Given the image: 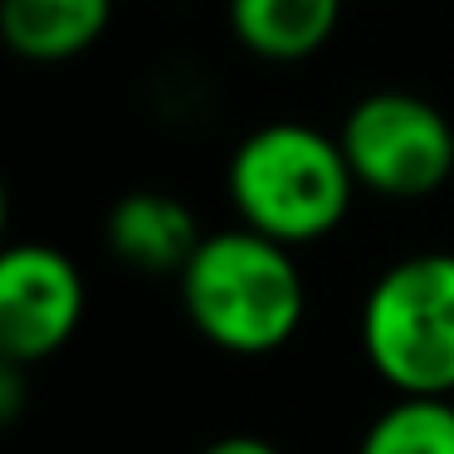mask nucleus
<instances>
[{"label": "nucleus", "mask_w": 454, "mask_h": 454, "mask_svg": "<svg viewBox=\"0 0 454 454\" xmlns=\"http://www.w3.org/2000/svg\"><path fill=\"white\" fill-rule=\"evenodd\" d=\"M181 313L230 356H269L294 342L308 313V284L288 245L249 225L210 230L176 274Z\"/></svg>", "instance_id": "1"}, {"label": "nucleus", "mask_w": 454, "mask_h": 454, "mask_svg": "<svg viewBox=\"0 0 454 454\" xmlns=\"http://www.w3.org/2000/svg\"><path fill=\"white\" fill-rule=\"evenodd\" d=\"M225 191L239 225L259 230L288 249H303L323 245L327 235L342 230L362 186L347 167L337 132L274 118L245 132L239 147L230 152Z\"/></svg>", "instance_id": "2"}, {"label": "nucleus", "mask_w": 454, "mask_h": 454, "mask_svg": "<svg viewBox=\"0 0 454 454\" xmlns=\"http://www.w3.org/2000/svg\"><path fill=\"white\" fill-rule=\"evenodd\" d=\"M362 356L395 395H454V254L425 249L376 274L362 298Z\"/></svg>", "instance_id": "3"}, {"label": "nucleus", "mask_w": 454, "mask_h": 454, "mask_svg": "<svg viewBox=\"0 0 454 454\" xmlns=\"http://www.w3.org/2000/svg\"><path fill=\"white\" fill-rule=\"evenodd\" d=\"M356 186L386 200H425L454 176V122L405 89L362 93L337 122Z\"/></svg>", "instance_id": "4"}, {"label": "nucleus", "mask_w": 454, "mask_h": 454, "mask_svg": "<svg viewBox=\"0 0 454 454\" xmlns=\"http://www.w3.org/2000/svg\"><path fill=\"white\" fill-rule=\"evenodd\" d=\"M89 288L64 249L20 239L0 254V356L40 366L79 333Z\"/></svg>", "instance_id": "5"}, {"label": "nucleus", "mask_w": 454, "mask_h": 454, "mask_svg": "<svg viewBox=\"0 0 454 454\" xmlns=\"http://www.w3.org/2000/svg\"><path fill=\"white\" fill-rule=\"evenodd\" d=\"M206 230L196 225V210L171 191H128L113 200L103 220V245L113 259H122L137 274H171L191 264Z\"/></svg>", "instance_id": "6"}, {"label": "nucleus", "mask_w": 454, "mask_h": 454, "mask_svg": "<svg viewBox=\"0 0 454 454\" xmlns=\"http://www.w3.org/2000/svg\"><path fill=\"white\" fill-rule=\"evenodd\" d=\"M113 25V0H0V40L30 64H69Z\"/></svg>", "instance_id": "7"}, {"label": "nucleus", "mask_w": 454, "mask_h": 454, "mask_svg": "<svg viewBox=\"0 0 454 454\" xmlns=\"http://www.w3.org/2000/svg\"><path fill=\"white\" fill-rule=\"evenodd\" d=\"M230 35L264 64H303L342 25V0H225Z\"/></svg>", "instance_id": "8"}, {"label": "nucleus", "mask_w": 454, "mask_h": 454, "mask_svg": "<svg viewBox=\"0 0 454 454\" xmlns=\"http://www.w3.org/2000/svg\"><path fill=\"white\" fill-rule=\"evenodd\" d=\"M356 454H454V395H395L362 430Z\"/></svg>", "instance_id": "9"}, {"label": "nucleus", "mask_w": 454, "mask_h": 454, "mask_svg": "<svg viewBox=\"0 0 454 454\" xmlns=\"http://www.w3.org/2000/svg\"><path fill=\"white\" fill-rule=\"evenodd\" d=\"M25 372H30V366L5 362V356H0V420H5V425L20 420V405H25Z\"/></svg>", "instance_id": "10"}, {"label": "nucleus", "mask_w": 454, "mask_h": 454, "mask_svg": "<svg viewBox=\"0 0 454 454\" xmlns=\"http://www.w3.org/2000/svg\"><path fill=\"white\" fill-rule=\"evenodd\" d=\"M200 454H284L274 440H264V434H245V430H235V434H220V440H210Z\"/></svg>", "instance_id": "11"}]
</instances>
